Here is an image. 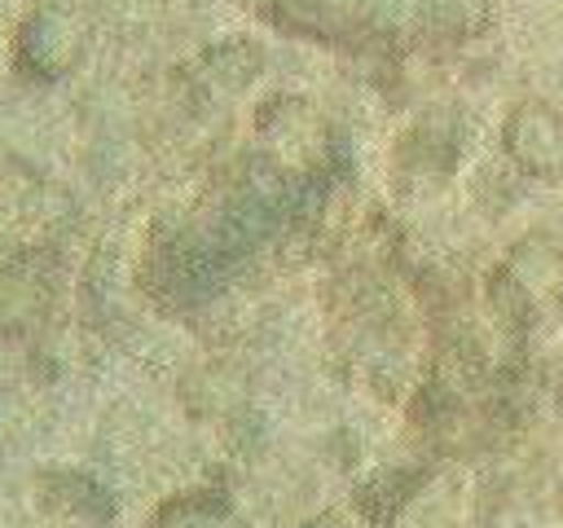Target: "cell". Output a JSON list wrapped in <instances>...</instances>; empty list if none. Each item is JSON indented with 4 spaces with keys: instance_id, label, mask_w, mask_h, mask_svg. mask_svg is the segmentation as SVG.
I'll return each mask as SVG.
<instances>
[{
    "instance_id": "cell-1",
    "label": "cell",
    "mask_w": 563,
    "mask_h": 528,
    "mask_svg": "<svg viewBox=\"0 0 563 528\" xmlns=\"http://www.w3.org/2000/svg\"><path fill=\"white\" fill-rule=\"evenodd\" d=\"M488 304L515 330H528L541 317L559 312L563 308V251H559V242L545 233H528L493 268Z\"/></svg>"
},
{
    "instance_id": "cell-2",
    "label": "cell",
    "mask_w": 563,
    "mask_h": 528,
    "mask_svg": "<svg viewBox=\"0 0 563 528\" xmlns=\"http://www.w3.org/2000/svg\"><path fill=\"white\" fill-rule=\"evenodd\" d=\"M84 48H88V35L84 26L57 9V4H35L22 22H18V35H13V66L35 79V84H57L66 79L79 62H84Z\"/></svg>"
},
{
    "instance_id": "cell-3",
    "label": "cell",
    "mask_w": 563,
    "mask_h": 528,
    "mask_svg": "<svg viewBox=\"0 0 563 528\" xmlns=\"http://www.w3.org/2000/svg\"><path fill=\"white\" fill-rule=\"evenodd\" d=\"M510 163L537 180H563V114L545 101H523L501 123Z\"/></svg>"
},
{
    "instance_id": "cell-4",
    "label": "cell",
    "mask_w": 563,
    "mask_h": 528,
    "mask_svg": "<svg viewBox=\"0 0 563 528\" xmlns=\"http://www.w3.org/2000/svg\"><path fill=\"white\" fill-rule=\"evenodd\" d=\"M35 497L44 510L62 515V519H75V524H110L114 519V502L110 493L88 475V471H70V466H53V471H40L35 475Z\"/></svg>"
},
{
    "instance_id": "cell-5",
    "label": "cell",
    "mask_w": 563,
    "mask_h": 528,
    "mask_svg": "<svg viewBox=\"0 0 563 528\" xmlns=\"http://www.w3.org/2000/svg\"><path fill=\"white\" fill-rule=\"evenodd\" d=\"M198 75L207 79V84H216V88H224V92H238V88H246L255 75H260V66H264V48L255 44V40H242V35H233V40H220V44H211L202 57H198Z\"/></svg>"
},
{
    "instance_id": "cell-6",
    "label": "cell",
    "mask_w": 563,
    "mask_h": 528,
    "mask_svg": "<svg viewBox=\"0 0 563 528\" xmlns=\"http://www.w3.org/2000/svg\"><path fill=\"white\" fill-rule=\"evenodd\" d=\"M418 484H422V471H409V466L374 471V475L356 488V510H361L369 524H391V519L400 515V506L413 497Z\"/></svg>"
},
{
    "instance_id": "cell-7",
    "label": "cell",
    "mask_w": 563,
    "mask_h": 528,
    "mask_svg": "<svg viewBox=\"0 0 563 528\" xmlns=\"http://www.w3.org/2000/svg\"><path fill=\"white\" fill-rule=\"evenodd\" d=\"M154 528H238V515L216 493H185L154 515Z\"/></svg>"
},
{
    "instance_id": "cell-8",
    "label": "cell",
    "mask_w": 563,
    "mask_h": 528,
    "mask_svg": "<svg viewBox=\"0 0 563 528\" xmlns=\"http://www.w3.org/2000/svg\"><path fill=\"white\" fill-rule=\"evenodd\" d=\"M453 154H457V141H453V132L440 128L435 119L418 123V128L405 136V145H400V158H409L413 172H435V176L453 167Z\"/></svg>"
},
{
    "instance_id": "cell-9",
    "label": "cell",
    "mask_w": 563,
    "mask_h": 528,
    "mask_svg": "<svg viewBox=\"0 0 563 528\" xmlns=\"http://www.w3.org/2000/svg\"><path fill=\"white\" fill-rule=\"evenodd\" d=\"M26 290H31V273L18 260H0V334L18 321V312L26 304Z\"/></svg>"
}]
</instances>
